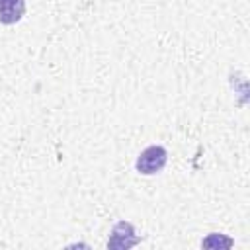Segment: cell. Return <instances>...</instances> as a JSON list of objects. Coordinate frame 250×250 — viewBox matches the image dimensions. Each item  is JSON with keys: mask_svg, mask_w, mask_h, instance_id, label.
Masks as SVG:
<instances>
[{"mask_svg": "<svg viewBox=\"0 0 250 250\" xmlns=\"http://www.w3.org/2000/svg\"><path fill=\"white\" fill-rule=\"evenodd\" d=\"M166 160H168V152L164 146L160 145H152L148 148H145L137 162H135V168L139 174H145V176H152L156 172H160L164 166H166Z\"/></svg>", "mask_w": 250, "mask_h": 250, "instance_id": "obj_1", "label": "cell"}, {"mask_svg": "<svg viewBox=\"0 0 250 250\" xmlns=\"http://www.w3.org/2000/svg\"><path fill=\"white\" fill-rule=\"evenodd\" d=\"M139 242V236L135 234V229L131 223L127 221H119L113 229H111V236L107 240V248H117V250H123V248H131Z\"/></svg>", "mask_w": 250, "mask_h": 250, "instance_id": "obj_2", "label": "cell"}, {"mask_svg": "<svg viewBox=\"0 0 250 250\" xmlns=\"http://www.w3.org/2000/svg\"><path fill=\"white\" fill-rule=\"evenodd\" d=\"M23 14H25L23 0H0V23L14 25L23 18Z\"/></svg>", "mask_w": 250, "mask_h": 250, "instance_id": "obj_3", "label": "cell"}, {"mask_svg": "<svg viewBox=\"0 0 250 250\" xmlns=\"http://www.w3.org/2000/svg\"><path fill=\"white\" fill-rule=\"evenodd\" d=\"M232 244H234L232 238H229V236H225V234H217V232H211V234L201 242V246H205V248H230Z\"/></svg>", "mask_w": 250, "mask_h": 250, "instance_id": "obj_4", "label": "cell"}]
</instances>
